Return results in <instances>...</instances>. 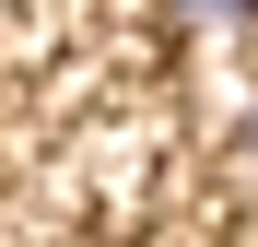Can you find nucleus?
Masks as SVG:
<instances>
[{
    "label": "nucleus",
    "instance_id": "f257e3e1",
    "mask_svg": "<svg viewBox=\"0 0 258 247\" xmlns=\"http://www.w3.org/2000/svg\"><path fill=\"white\" fill-rule=\"evenodd\" d=\"M188 24H258V0H176Z\"/></svg>",
    "mask_w": 258,
    "mask_h": 247
},
{
    "label": "nucleus",
    "instance_id": "f03ea898",
    "mask_svg": "<svg viewBox=\"0 0 258 247\" xmlns=\"http://www.w3.org/2000/svg\"><path fill=\"white\" fill-rule=\"evenodd\" d=\"M235 153H246V165H258V106H246V130H235Z\"/></svg>",
    "mask_w": 258,
    "mask_h": 247
}]
</instances>
